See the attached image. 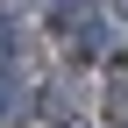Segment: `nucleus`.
I'll list each match as a JSON object with an SVG mask.
<instances>
[{"instance_id":"1","label":"nucleus","mask_w":128,"mask_h":128,"mask_svg":"<svg viewBox=\"0 0 128 128\" xmlns=\"http://www.w3.org/2000/svg\"><path fill=\"white\" fill-rule=\"evenodd\" d=\"M14 100H22V78H14V64H0V121L14 114Z\"/></svg>"},{"instance_id":"2","label":"nucleus","mask_w":128,"mask_h":128,"mask_svg":"<svg viewBox=\"0 0 128 128\" xmlns=\"http://www.w3.org/2000/svg\"><path fill=\"white\" fill-rule=\"evenodd\" d=\"M107 128H128V100H121V92L107 100Z\"/></svg>"},{"instance_id":"3","label":"nucleus","mask_w":128,"mask_h":128,"mask_svg":"<svg viewBox=\"0 0 128 128\" xmlns=\"http://www.w3.org/2000/svg\"><path fill=\"white\" fill-rule=\"evenodd\" d=\"M7 50H14V22H7V7H0V64H7Z\"/></svg>"},{"instance_id":"4","label":"nucleus","mask_w":128,"mask_h":128,"mask_svg":"<svg viewBox=\"0 0 128 128\" xmlns=\"http://www.w3.org/2000/svg\"><path fill=\"white\" fill-rule=\"evenodd\" d=\"M114 7H121V14H128V0H114Z\"/></svg>"}]
</instances>
